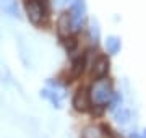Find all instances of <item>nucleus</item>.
Returning a JSON list of instances; mask_svg holds the SVG:
<instances>
[{
  "label": "nucleus",
  "mask_w": 146,
  "mask_h": 138,
  "mask_svg": "<svg viewBox=\"0 0 146 138\" xmlns=\"http://www.w3.org/2000/svg\"><path fill=\"white\" fill-rule=\"evenodd\" d=\"M89 102H91V99H89V93L84 88H81V90L76 91V94H75V98H73V106H75V109L80 112H84L89 109Z\"/></svg>",
  "instance_id": "nucleus-4"
},
{
  "label": "nucleus",
  "mask_w": 146,
  "mask_h": 138,
  "mask_svg": "<svg viewBox=\"0 0 146 138\" xmlns=\"http://www.w3.org/2000/svg\"><path fill=\"white\" fill-rule=\"evenodd\" d=\"M81 138H102V132H101L99 127H94V125H89L83 130L81 133Z\"/></svg>",
  "instance_id": "nucleus-10"
},
{
  "label": "nucleus",
  "mask_w": 146,
  "mask_h": 138,
  "mask_svg": "<svg viewBox=\"0 0 146 138\" xmlns=\"http://www.w3.org/2000/svg\"><path fill=\"white\" fill-rule=\"evenodd\" d=\"M143 138H146V130H145V135H143Z\"/></svg>",
  "instance_id": "nucleus-17"
},
{
  "label": "nucleus",
  "mask_w": 146,
  "mask_h": 138,
  "mask_svg": "<svg viewBox=\"0 0 146 138\" xmlns=\"http://www.w3.org/2000/svg\"><path fill=\"white\" fill-rule=\"evenodd\" d=\"M83 65H84V60L83 58H78V60H75L72 65V72H70V78H76L80 76V73L83 72Z\"/></svg>",
  "instance_id": "nucleus-11"
},
{
  "label": "nucleus",
  "mask_w": 146,
  "mask_h": 138,
  "mask_svg": "<svg viewBox=\"0 0 146 138\" xmlns=\"http://www.w3.org/2000/svg\"><path fill=\"white\" fill-rule=\"evenodd\" d=\"M57 31L62 37L68 36L72 31V20H70V13H62L57 20Z\"/></svg>",
  "instance_id": "nucleus-5"
},
{
  "label": "nucleus",
  "mask_w": 146,
  "mask_h": 138,
  "mask_svg": "<svg viewBox=\"0 0 146 138\" xmlns=\"http://www.w3.org/2000/svg\"><path fill=\"white\" fill-rule=\"evenodd\" d=\"M117 111V109H115ZM115 119H117V122L120 123H127L130 120V112L127 111V109H120V111L115 112Z\"/></svg>",
  "instance_id": "nucleus-13"
},
{
  "label": "nucleus",
  "mask_w": 146,
  "mask_h": 138,
  "mask_svg": "<svg viewBox=\"0 0 146 138\" xmlns=\"http://www.w3.org/2000/svg\"><path fill=\"white\" fill-rule=\"evenodd\" d=\"M63 44H65V47H67L68 50H73V49L76 47V39H75V37H70V36H65Z\"/></svg>",
  "instance_id": "nucleus-14"
},
{
  "label": "nucleus",
  "mask_w": 146,
  "mask_h": 138,
  "mask_svg": "<svg viewBox=\"0 0 146 138\" xmlns=\"http://www.w3.org/2000/svg\"><path fill=\"white\" fill-rule=\"evenodd\" d=\"M89 41L94 44H98L99 41V26L96 21H91V26H89Z\"/></svg>",
  "instance_id": "nucleus-12"
},
{
  "label": "nucleus",
  "mask_w": 146,
  "mask_h": 138,
  "mask_svg": "<svg viewBox=\"0 0 146 138\" xmlns=\"http://www.w3.org/2000/svg\"><path fill=\"white\" fill-rule=\"evenodd\" d=\"M26 13L29 21L34 25H39L44 18V8L39 3V0H28L26 2Z\"/></svg>",
  "instance_id": "nucleus-3"
},
{
  "label": "nucleus",
  "mask_w": 146,
  "mask_h": 138,
  "mask_svg": "<svg viewBox=\"0 0 146 138\" xmlns=\"http://www.w3.org/2000/svg\"><path fill=\"white\" fill-rule=\"evenodd\" d=\"M68 2H72V0H58L57 3L58 5H65V3H68Z\"/></svg>",
  "instance_id": "nucleus-15"
},
{
  "label": "nucleus",
  "mask_w": 146,
  "mask_h": 138,
  "mask_svg": "<svg viewBox=\"0 0 146 138\" xmlns=\"http://www.w3.org/2000/svg\"><path fill=\"white\" fill-rule=\"evenodd\" d=\"M41 96L42 98H46V99H49V101L52 102L54 107H57V109H60L62 107V98H63V93H57L55 90H42L41 91Z\"/></svg>",
  "instance_id": "nucleus-7"
},
{
  "label": "nucleus",
  "mask_w": 146,
  "mask_h": 138,
  "mask_svg": "<svg viewBox=\"0 0 146 138\" xmlns=\"http://www.w3.org/2000/svg\"><path fill=\"white\" fill-rule=\"evenodd\" d=\"M0 8L5 11L7 15L20 18V8H18L16 0H0Z\"/></svg>",
  "instance_id": "nucleus-8"
},
{
  "label": "nucleus",
  "mask_w": 146,
  "mask_h": 138,
  "mask_svg": "<svg viewBox=\"0 0 146 138\" xmlns=\"http://www.w3.org/2000/svg\"><path fill=\"white\" fill-rule=\"evenodd\" d=\"M120 47H122V41H120V37L109 36L107 39H106V49H107V52L109 54L115 55V54L120 50Z\"/></svg>",
  "instance_id": "nucleus-9"
},
{
  "label": "nucleus",
  "mask_w": 146,
  "mask_h": 138,
  "mask_svg": "<svg viewBox=\"0 0 146 138\" xmlns=\"http://www.w3.org/2000/svg\"><path fill=\"white\" fill-rule=\"evenodd\" d=\"M130 138H141V137H138V135H135V133H133V135H130Z\"/></svg>",
  "instance_id": "nucleus-16"
},
{
  "label": "nucleus",
  "mask_w": 146,
  "mask_h": 138,
  "mask_svg": "<svg viewBox=\"0 0 146 138\" xmlns=\"http://www.w3.org/2000/svg\"><path fill=\"white\" fill-rule=\"evenodd\" d=\"M86 18V3L84 0H75L70 11V20H72V29H81Z\"/></svg>",
  "instance_id": "nucleus-2"
},
{
  "label": "nucleus",
  "mask_w": 146,
  "mask_h": 138,
  "mask_svg": "<svg viewBox=\"0 0 146 138\" xmlns=\"http://www.w3.org/2000/svg\"><path fill=\"white\" fill-rule=\"evenodd\" d=\"M112 96H114V91H112V86L107 80H98L91 86V91H89V99L96 106L109 104Z\"/></svg>",
  "instance_id": "nucleus-1"
},
{
  "label": "nucleus",
  "mask_w": 146,
  "mask_h": 138,
  "mask_svg": "<svg viewBox=\"0 0 146 138\" xmlns=\"http://www.w3.org/2000/svg\"><path fill=\"white\" fill-rule=\"evenodd\" d=\"M109 58L106 57V55H101V57L96 58V62H94L93 65V73L96 75V76H99V78H102L107 72H109Z\"/></svg>",
  "instance_id": "nucleus-6"
}]
</instances>
